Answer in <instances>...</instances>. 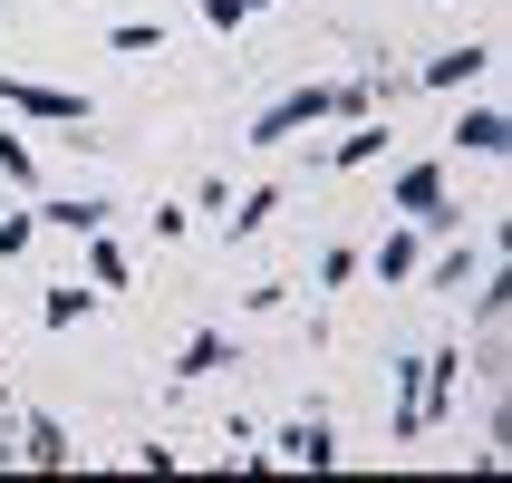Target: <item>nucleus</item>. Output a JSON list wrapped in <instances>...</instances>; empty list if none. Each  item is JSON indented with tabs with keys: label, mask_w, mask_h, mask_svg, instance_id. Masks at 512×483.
<instances>
[{
	"label": "nucleus",
	"mask_w": 512,
	"mask_h": 483,
	"mask_svg": "<svg viewBox=\"0 0 512 483\" xmlns=\"http://www.w3.org/2000/svg\"><path fill=\"white\" fill-rule=\"evenodd\" d=\"M261 455H271V464H300V474H329V464H339V426H329V416L310 406V416H290V426L271 435Z\"/></svg>",
	"instance_id": "nucleus-2"
},
{
	"label": "nucleus",
	"mask_w": 512,
	"mask_h": 483,
	"mask_svg": "<svg viewBox=\"0 0 512 483\" xmlns=\"http://www.w3.org/2000/svg\"><path fill=\"white\" fill-rule=\"evenodd\" d=\"M20 464H49V474H58V464H78V445H68V426L29 406V416H20Z\"/></svg>",
	"instance_id": "nucleus-6"
},
{
	"label": "nucleus",
	"mask_w": 512,
	"mask_h": 483,
	"mask_svg": "<svg viewBox=\"0 0 512 483\" xmlns=\"http://www.w3.org/2000/svg\"><path fill=\"white\" fill-rule=\"evenodd\" d=\"M271 213H281V194H242V203H232V242H242V232H261Z\"/></svg>",
	"instance_id": "nucleus-15"
},
{
	"label": "nucleus",
	"mask_w": 512,
	"mask_h": 483,
	"mask_svg": "<svg viewBox=\"0 0 512 483\" xmlns=\"http://www.w3.org/2000/svg\"><path fill=\"white\" fill-rule=\"evenodd\" d=\"M0 174H10V184H39V165H29V145L10 136V126H0Z\"/></svg>",
	"instance_id": "nucleus-17"
},
{
	"label": "nucleus",
	"mask_w": 512,
	"mask_h": 483,
	"mask_svg": "<svg viewBox=\"0 0 512 483\" xmlns=\"http://www.w3.org/2000/svg\"><path fill=\"white\" fill-rule=\"evenodd\" d=\"M0 107L29 116V126H87V116H97L78 87H39V78H0Z\"/></svg>",
	"instance_id": "nucleus-3"
},
{
	"label": "nucleus",
	"mask_w": 512,
	"mask_h": 483,
	"mask_svg": "<svg viewBox=\"0 0 512 483\" xmlns=\"http://www.w3.org/2000/svg\"><path fill=\"white\" fill-rule=\"evenodd\" d=\"M377 155H387V116H358V136H339L329 165H377Z\"/></svg>",
	"instance_id": "nucleus-12"
},
{
	"label": "nucleus",
	"mask_w": 512,
	"mask_h": 483,
	"mask_svg": "<svg viewBox=\"0 0 512 483\" xmlns=\"http://www.w3.org/2000/svg\"><path fill=\"white\" fill-rule=\"evenodd\" d=\"M223 358H232V339H223V329H194V339L174 348V377H213Z\"/></svg>",
	"instance_id": "nucleus-10"
},
{
	"label": "nucleus",
	"mask_w": 512,
	"mask_h": 483,
	"mask_svg": "<svg viewBox=\"0 0 512 483\" xmlns=\"http://www.w3.org/2000/svg\"><path fill=\"white\" fill-rule=\"evenodd\" d=\"M445 194H455L445 155H426V165H397V174H387V213H406V223H426V213H435Z\"/></svg>",
	"instance_id": "nucleus-4"
},
{
	"label": "nucleus",
	"mask_w": 512,
	"mask_h": 483,
	"mask_svg": "<svg viewBox=\"0 0 512 483\" xmlns=\"http://www.w3.org/2000/svg\"><path fill=\"white\" fill-rule=\"evenodd\" d=\"M474 271H484V261H474V252H445V261H435V271H426V281H435V290H464V281H474Z\"/></svg>",
	"instance_id": "nucleus-18"
},
{
	"label": "nucleus",
	"mask_w": 512,
	"mask_h": 483,
	"mask_svg": "<svg viewBox=\"0 0 512 483\" xmlns=\"http://www.w3.org/2000/svg\"><path fill=\"white\" fill-rule=\"evenodd\" d=\"M503 145H512V116L503 107H464L455 116V155H484V165H493Z\"/></svg>",
	"instance_id": "nucleus-7"
},
{
	"label": "nucleus",
	"mask_w": 512,
	"mask_h": 483,
	"mask_svg": "<svg viewBox=\"0 0 512 483\" xmlns=\"http://www.w3.org/2000/svg\"><path fill=\"white\" fill-rule=\"evenodd\" d=\"M484 68H493V49H484V39H464V49H435L426 68H416V87H464V78H484Z\"/></svg>",
	"instance_id": "nucleus-8"
},
{
	"label": "nucleus",
	"mask_w": 512,
	"mask_h": 483,
	"mask_svg": "<svg viewBox=\"0 0 512 483\" xmlns=\"http://www.w3.org/2000/svg\"><path fill=\"white\" fill-rule=\"evenodd\" d=\"M116 49L145 58V49H165V29H155V20H116Z\"/></svg>",
	"instance_id": "nucleus-16"
},
{
	"label": "nucleus",
	"mask_w": 512,
	"mask_h": 483,
	"mask_svg": "<svg viewBox=\"0 0 512 483\" xmlns=\"http://www.w3.org/2000/svg\"><path fill=\"white\" fill-rule=\"evenodd\" d=\"M203 20H213V29H242V0H203Z\"/></svg>",
	"instance_id": "nucleus-20"
},
{
	"label": "nucleus",
	"mask_w": 512,
	"mask_h": 483,
	"mask_svg": "<svg viewBox=\"0 0 512 483\" xmlns=\"http://www.w3.org/2000/svg\"><path fill=\"white\" fill-rule=\"evenodd\" d=\"M39 242V213H0V261H20Z\"/></svg>",
	"instance_id": "nucleus-14"
},
{
	"label": "nucleus",
	"mask_w": 512,
	"mask_h": 483,
	"mask_svg": "<svg viewBox=\"0 0 512 483\" xmlns=\"http://www.w3.org/2000/svg\"><path fill=\"white\" fill-rule=\"evenodd\" d=\"M416 261H426V232L406 223V232H387V242H377L358 271H377V281H416Z\"/></svg>",
	"instance_id": "nucleus-9"
},
{
	"label": "nucleus",
	"mask_w": 512,
	"mask_h": 483,
	"mask_svg": "<svg viewBox=\"0 0 512 483\" xmlns=\"http://www.w3.org/2000/svg\"><path fill=\"white\" fill-rule=\"evenodd\" d=\"M319 116H339V97H329V87H290V97H271V107L252 116V126H242V145H290L300 136V126H319Z\"/></svg>",
	"instance_id": "nucleus-1"
},
{
	"label": "nucleus",
	"mask_w": 512,
	"mask_h": 483,
	"mask_svg": "<svg viewBox=\"0 0 512 483\" xmlns=\"http://www.w3.org/2000/svg\"><path fill=\"white\" fill-rule=\"evenodd\" d=\"M0 464H20V406L0 397Z\"/></svg>",
	"instance_id": "nucleus-19"
},
{
	"label": "nucleus",
	"mask_w": 512,
	"mask_h": 483,
	"mask_svg": "<svg viewBox=\"0 0 512 483\" xmlns=\"http://www.w3.org/2000/svg\"><path fill=\"white\" fill-rule=\"evenodd\" d=\"M252 10H281V0H242V20H252Z\"/></svg>",
	"instance_id": "nucleus-21"
},
{
	"label": "nucleus",
	"mask_w": 512,
	"mask_h": 483,
	"mask_svg": "<svg viewBox=\"0 0 512 483\" xmlns=\"http://www.w3.org/2000/svg\"><path fill=\"white\" fill-rule=\"evenodd\" d=\"M107 213H116L107 194H49L39 203V232H78L87 242V232H107Z\"/></svg>",
	"instance_id": "nucleus-5"
},
{
	"label": "nucleus",
	"mask_w": 512,
	"mask_h": 483,
	"mask_svg": "<svg viewBox=\"0 0 512 483\" xmlns=\"http://www.w3.org/2000/svg\"><path fill=\"white\" fill-rule=\"evenodd\" d=\"M87 310H97V290H78V281H49V300H39V319H49V329H78Z\"/></svg>",
	"instance_id": "nucleus-11"
},
{
	"label": "nucleus",
	"mask_w": 512,
	"mask_h": 483,
	"mask_svg": "<svg viewBox=\"0 0 512 483\" xmlns=\"http://www.w3.org/2000/svg\"><path fill=\"white\" fill-rule=\"evenodd\" d=\"M87 281H97V290H126V252H116L107 232H87Z\"/></svg>",
	"instance_id": "nucleus-13"
}]
</instances>
